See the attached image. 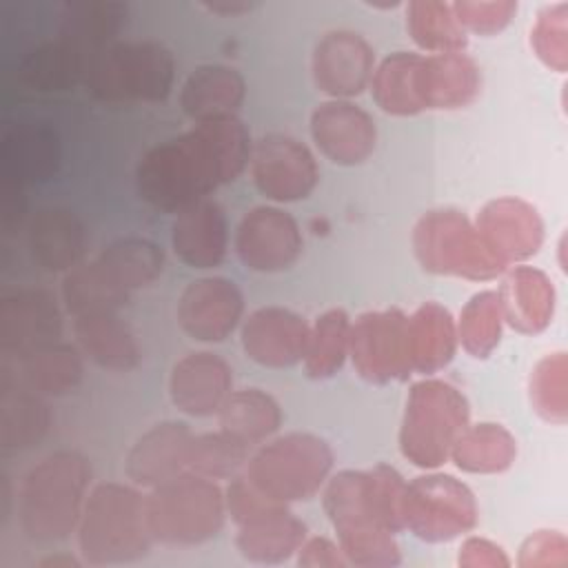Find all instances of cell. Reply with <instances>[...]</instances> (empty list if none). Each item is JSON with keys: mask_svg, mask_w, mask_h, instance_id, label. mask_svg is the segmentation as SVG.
I'll use <instances>...</instances> for the list:
<instances>
[{"mask_svg": "<svg viewBox=\"0 0 568 568\" xmlns=\"http://www.w3.org/2000/svg\"><path fill=\"white\" fill-rule=\"evenodd\" d=\"M251 149L253 142L242 120L197 122L142 155L135 169L138 193L153 209L178 213L233 182L251 162Z\"/></svg>", "mask_w": 568, "mask_h": 568, "instance_id": "cell-1", "label": "cell"}, {"mask_svg": "<svg viewBox=\"0 0 568 568\" xmlns=\"http://www.w3.org/2000/svg\"><path fill=\"white\" fill-rule=\"evenodd\" d=\"M91 464L75 450H58L36 464L20 486L18 515L24 535L38 544H55L78 530Z\"/></svg>", "mask_w": 568, "mask_h": 568, "instance_id": "cell-2", "label": "cell"}, {"mask_svg": "<svg viewBox=\"0 0 568 568\" xmlns=\"http://www.w3.org/2000/svg\"><path fill=\"white\" fill-rule=\"evenodd\" d=\"M75 532L87 564L118 566L138 561L153 544L146 519V495L138 486L118 481L98 484L87 495Z\"/></svg>", "mask_w": 568, "mask_h": 568, "instance_id": "cell-3", "label": "cell"}, {"mask_svg": "<svg viewBox=\"0 0 568 568\" xmlns=\"http://www.w3.org/2000/svg\"><path fill=\"white\" fill-rule=\"evenodd\" d=\"M322 504L348 564L362 568L399 564V546L379 513L371 470H342L328 477Z\"/></svg>", "mask_w": 568, "mask_h": 568, "instance_id": "cell-4", "label": "cell"}, {"mask_svg": "<svg viewBox=\"0 0 568 568\" xmlns=\"http://www.w3.org/2000/svg\"><path fill=\"white\" fill-rule=\"evenodd\" d=\"M470 406L466 395L446 379L424 377L408 390L399 450L404 459L424 470H435L450 457L459 433L468 426Z\"/></svg>", "mask_w": 568, "mask_h": 568, "instance_id": "cell-5", "label": "cell"}, {"mask_svg": "<svg viewBox=\"0 0 568 568\" xmlns=\"http://www.w3.org/2000/svg\"><path fill=\"white\" fill-rule=\"evenodd\" d=\"M333 450L313 433H286L251 453L244 477L277 504L306 501L320 493L333 470Z\"/></svg>", "mask_w": 568, "mask_h": 568, "instance_id": "cell-6", "label": "cell"}, {"mask_svg": "<svg viewBox=\"0 0 568 568\" xmlns=\"http://www.w3.org/2000/svg\"><path fill=\"white\" fill-rule=\"evenodd\" d=\"M175 62L155 40L113 42L89 62L84 87L102 102H160L173 87Z\"/></svg>", "mask_w": 568, "mask_h": 568, "instance_id": "cell-7", "label": "cell"}, {"mask_svg": "<svg viewBox=\"0 0 568 568\" xmlns=\"http://www.w3.org/2000/svg\"><path fill=\"white\" fill-rule=\"evenodd\" d=\"M224 517V490L195 473H182L146 495L149 530L153 541L166 546L204 544L222 530Z\"/></svg>", "mask_w": 568, "mask_h": 568, "instance_id": "cell-8", "label": "cell"}, {"mask_svg": "<svg viewBox=\"0 0 568 568\" xmlns=\"http://www.w3.org/2000/svg\"><path fill=\"white\" fill-rule=\"evenodd\" d=\"M413 253L419 266L433 275L486 282L506 271L481 242L475 222L450 206L430 209L415 222Z\"/></svg>", "mask_w": 568, "mask_h": 568, "instance_id": "cell-9", "label": "cell"}, {"mask_svg": "<svg viewBox=\"0 0 568 568\" xmlns=\"http://www.w3.org/2000/svg\"><path fill=\"white\" fill-rule=\"evenodd\" d=\"M479 517L473 490L446 473H426L406 484L402 526L428 544L457 539L475 528Z\"/></svg>", "mask_w": 568, "mask_h": 568, "instance_id": "cell-10", "label": "cell"}, {"mask_svg": "<svg viewBox=\"0 0 568 568\" xmlns=\"http://www.w3.org/2000/svg\"><path fill=\"white\" fill-rule=\"evenodd\" d=\"M406 320L399 308L366 311L351 322L348 357L368 384L402 382L413 375L406 346Z\"/></svg>", "mask_w": 568, "mask_h": 568, "instance_id": "cell-11", "label": "cell"}, {"mask_svg": "<svg viewBox=\"0 0 568 568\" xmlns=\"http://www.w3.org/2000/svg\"><path fill=\"white\" fill-rule=\"evenodd\" d=\"M251 178L257 191L273 202H297L313 193L320 180L308 146L284 133H268L253 142Z\"/></svg>", "mask_w": 568, "mask_h": 568, "instance_id": "cell-12", "label": "cell"}, {"mask_svg": "<svg viewBox=\"0 0 568 568\" xmlns=\"http://www.w3.org/2000/svg\"><path fill=\"white\" fill-rule=\"evenodd\" d=\"M240 262L248 271L277 273L291 268L302 253V231L280 206H255L240 220L233 240Z\"/></svg>", "mask_w": 568, "mask_h": 568, "instance_id": "cell-13", "label": "cell"}, {"mask_svg": "<svg viewBox=\"0 0 568 568\" xmlns=\"http://www.w3.org/2000/svg\"><path fill=\"white\" fill-rule=\"evenodd\" d=\"M244 295L222 275L186 284L178 300V322L195 342H224L242 322Z\"/></svg>", "mask_w": 568, "mask_h": 568, "instance_id": "cell-14", "label": "cell"}, {"mask_svg": "<svg viewBox=\"0 0 568 568\" xmlns=\"http://www.w3.org/2000/svg\"><path fill=\"white\" fill-rule=\"evenodd\" d=\"M311 71L322 93L331 95V100H348L371 84L375 51L368 40L355 31H328L313 49Z\"/></svg>", "mask_w": 568, "mask_h": 568, "instance_id": "cell-15", "label": "cell"}, {"mask_svg": "<svg viewBox=\"0 0 568 568\" xmlns=\"http://www.w3.org/2000/svg\"><path fill=\"white\" fill-rule=\"evenodd\" d=\"M475 229L486 248L508 268L532 257L544 244V220L521 197H495L481 206Z\"/></svg>", "mask_w": 568, "mask_h": 568, "instance_id": "cell-16", "label": "cell"}, {"mask_svg": "<svg viewBox=\"0 0 568 568\" xmlns=\"http://www.w3.org/2000/svg\"><path fill=\"white\" fill-rule=\"evenodd\" d=\"M311 138L333 164L355 166L373 155L377 126L371 113L355 102L328 100L311 113Z\"/></svg>", "mask_w": 568, "mask_h": 568, "instance_id": "cell-17", "label": "cell"}, {"mask_svg": "<svg viewBox=\"0 0 568 568\" xmlns=\"http://www.w3.org/2000/svg\"><path fill=\"white\" fill-rule=\"evenodd\" d=\"M62 317L53 293L47 288H18L0 304V348L24 357L58 342Z\"/></svg>", "mask_w": 568, "mask_h": 568, "instance_id": "cell-18", "label": "cell"}, {"mask_svg": "<svg viewBox=\"0 0 568 568\" xmlns=\"http://www.w3.org/2000/svg\"><path fill=\"white\" fill-rule=\"evenodd\" d=\"M311 324L291 308L260 306L242 320L240 342L248 359L266 368H288L304 359Z\"/></svg>", "mask_w": 568, "mask_h": 568, "instance_id": "cell-19", "label": "cell"}, {"mask_svg": "<svg viewBox=\"0 0 568 568\" xmlns=\"http://www.w3.org/2000/svg\"><path fill=\"white\" fill-rule=\"evenodd\" d=\"M233 390V371L224 357L195 351L180 357L169 377V395L178 410L191 417L217 415Z\"/></svg>", "mask_w": 568, "mask_h": 568, "instance_id": "cell-20", "label": "cell"}, {"mask_svg": "<svg viewBox=\"0 0 568 568\" xmlns=\"http://www.w3.org/2000/svg\"><path fill=\"white\" fill-rule=\"evenodd\" d=\"M193 430L184 422H162L142 433L126 453V477L138 488H155L189 473Z\"/></svg>", "mask_w": 568, "mask_h": 568, "instance_id": "cell-21", "label": "cell"}, {"mask_svg": "<svg viewBox=\"0 0 568 568\" xmlns=\"http://www.w3.org/2000/svg\"><path fill=\"white\" fill-rule=\"evenodd\" d=\"M171 246L191 268L217 266L229 246L226 217L220 204L204 197L180 209L171 224Z\"/></svg>", "mask_w": 568, "mask_h": 568, "instance_id": "cell-22", "label": "cell"}, {"mask_svg": "<svg viewBox=\"0 0 568 568\" xmlns=\"http://www.w3.org/2000/svg\"><path fill=\"white\" fill-rule=\"evenodd\" d=\"M60 166V140L42 122H18L7 129L0 142L2 180L40 184L55 175Z\"/></svg>", "mask_w": 568, "mask_h": 568, "instance_id": "cell-23", "label": "cell"}, {"mask_svg": "<svg viewBox=\"0 0 568 568\" xmlns=\"http://www.w3.org/2000/svg\"><path fill=\"white\" fill-rule=\"evenodd\" d=\"M504 322L524 335L546 331L555 315L552 280L537 266H513L504 271L501 288L497 291Z\"/></svg>", "mask_w": 568, "mask_h": 568, "instance_id": "cell-24", "label": "cell"}, {"mask_svg": "<svg viewBox=\"0 0 568 568\" xmlns=\"http://www.w3.org/2000/svg\"><path fill=\"white\" fill-rule=\"evenodd\" d=\"M481 73L464 51L430 53L422 58L419 93L424 109H464L477 100Z\"/></svg>", "mask_w": 568, "mask_h": 568, "instance_id": "cell-25", "label": "cell"}, {"mask_svg": "<svg viewBox=\"0 0 568 568\" xmlns=\"http://www.w3.org/2000/svg\"><path fill=\"white\" fill-rule=\"evenodd\" d=\"M246 95L242 73L226 64H202L189 73L180 89L182 111L197 124L235 118Z\"/></svg>", "mask_w": 568, "mask_h": 568, "instance_id": "cell-26", "label": "cell"}, {"mask_svg": "<svg viewBox=\"0 0 568 568\" xmlns=\"http://www.w3.org/2000/svg\"><path fill=\"white\" fill-rule=\"evenodd\" d=\"M31 257L38 266L51 273H67L80 264L87 235L82 222L67 209H40L27 231Z\"/></svg>", "mask_w": 568, "mask_h": 568, "instance_id": "cell-27", "label": "cell"}, {"mask_svg": "<svg viewBox=\"0 0 568 568\" xmlns=\"http://www.w3.org/2000/svg\"><path fill=\"white\" fill-rule=\"evenodd\" d=\"M406 346L410 371L433 375L450 364L457 351V324L448 308L424 302L406 320Z\"/></svg>", "mask_w": 568, "mask_h": 568, "instance_id": "cell-28", "label": "cell"}, {"mask_svg": "<svg viewBox=\"0 0 568 568\" xmlns=\"http://www.w3.org/2000/svg\"><path fill=\"white\" fill-rule=\"evenodd\" d=\"M73 335L80 351L106 371H131L140 362V346L118 313H87L73 320Z\"/></svg>", "mask_w": 568, "mask_h": 568, "instance_id": "cell-29", "label": "cell"}, {"mask_svg": "<svg viewBox=\"0 0 568 568\" xmlns=\"http://www.w3.org/2000/svg\"><path fill=\"white\" fill-rule=\"evenodd\" d=\"M129 7L118 0H75L60 11L58 38L95 55L120 33L126 24Z\"/></svg>", "mask_w": 568, "mask_h": 568, "instance_id": "cell-30", "label": "cell"}, {"mask_svg": "<svg viewBox=\"0 0 568 568\" xmlns=\"http://www.w3.org/2000/svg\"><path fill=\"white\" fill-rule=\"evenodd\" d=\"M308 537L306 524L288 513L286 506L237 526L235 546L253 564H282L297 555Z\"/></svg>", "mask_w": 568, "mask_h": 568, "instance_id": "cell-31", "label": "cell"}, {"mask_svg": "<svg viewBox=\"0 0 568 568\" xmlns=\"http://www.w3.org/2000/svg\"><path fill=\"white\" fill-rule=\"evenodd\" d=\"M91 58L93 55L80 51L78 47L55 38L38 44L24 55L18 69V78L31 91H69L75 84L84 82Z\"/></svg>", "mask_w": 568, "mask_h": 568, "instance_id": "cell-32", "label": "cell"}, {"mask_svg": "<svg viewBox=\"0 0 568 568\" xmlns=\"http://www.w3.org/2000/svg\"><path fill=\"white\" fill-rule=\"evenodd\" d=\"M517 457V442L508 428L495 422L468 424L450 448L453 464L473 475H497L508 470Z\"/></svg>", "mask_w": 568, "mask_h": 568, "instance_id": "cell-33", "label": "cell"}, {"mask_svg": "<svg viewBox=\"0 0 568 568\" xmlns=\"http://www.w3.org/2000/svg\"><path fill=\"white\" fill-rule=\"evenodd\" d=\"M422 58L413 51H395L375 67L371 93L384 113L406 118L426 111L419 93Z\"/></svg>", "mask_w": 568, "mask_h": 568, "instance_id": "cell-34", "label": "cell"}, {"mask_svg": "<svg viewBox=\"0 0 568 568\" xmlns=\"http://www.w3.org/2000/svg\"><path fill=\"white\" fill-rule=\"evenodd\" d=\"M217 424L224 433L255 446L271 439L282 426L280 404L260 388L231 390L217 410Z\"/></svg>", "mask_w": 568, "mask_h": 568, "instance_id": "cell-35", "label": "cell"}, {"mask_svg": "<svg viewBox=\"0 0 568 568\" xmlns=\"http://www.w3.org/2000/svg\"><path fill=\"white\" fill-rule=\"evenodd\" d=\"M18 382L38 395H62L73 390L84 373L82 355L75 346L53 342L18 359Z\"/></svg>", "mask_w": 568, "mask_h": 568, "instance_id": "cell-36", "label": "cell"}, {"mask_svg": "<svg viewBox=\"0 0 568 568\" xmlns=\"http://www.w3.org/2000/svg\"><path fill=\"white\" fill-rule=\"evenodd\" d=\"M95 260L126 293L153 284L164 271L162 248L146 237H120L106 244Z\"/></svg>", "mask_w": 568, "mask_h": 568, "instance_id": "cell-37", "label": "cell"}, {"mask_svg": "<svg viewBox=\"0 0 568 568\" xmlns=\"http://www.w3.org/2000/svg\"><path fill=\"white\" fill-rule=\"evenodd\" d=\"M51 422V413L42 402V395L29 390L18 382L11 388L2 379V406H0V446L2 450H24L38 444Z\"/></svg>", "mask_w": 568, "mask_h": 568, "instance_id": "cell-38", "label": "cell"}, {"mask_svg": "<svg viewBox=\"0 0 568 568\" xmlns=\"http://www.w3.org/2000/svg\"><path fill=\"white\" fill-rule=\"evenodd\" d=\"M124 288H120L98 264V260L80 262L62 277V302L64 308L78 317L87 313H118L129 302Z\"/></svg>", "mask_w": 568, "mask_h": 568, "instance_id": "cell-39", "label": "cell"}, {"mask_svg": "<svg viewBox=\"0 0 568 568\" xmlns=\"http://www.w3.org/2000/svg\"><path fill=\"white\" fill-rule=\"evenodd\" d=\"M351 317L344 308H328L315 317L304 351V371L313 379L337 375L348 357Z\"/></svg>", "mask_w": 568, "mask_h": 568, "instance_id": "cell-40", "label": "cell"}, {"mask_svg": "<svg viewBox=\"0 0 568 568\" xmlns=\"http://www.w3.org/2000/svg\"><path fill=\"white\" fill-rule=\"evenodd\" d=\"M406 29L413 42L428 53L464 51L468 36L453 7L439 0H413L406 4Z\"/></svg>", "mask_w": 568, "mask_h": 568, "instance_id": "cell-41", "label": "cell"}, {"mask_svg": "<svg viewBox=\"0 0 568 568\" xmlns=\"http://www.w3.org/2000/svg\"><path fill=\"white\" fill-rule=\"evenodd\" d=\"M457 342L462 348L477 359L488 357L501 339V304L497 291L475 293L459 311Z\"/></svg>", "mask_w": 568, "mask_h": 568, "instance_id": "cell-42", "label": "cell"}, {"mask_svg": "<svg viewBox=\"0 0 568 568\" xmlns=\"http://www.w3.org/2000/svg\"><path fill=\"white\" fill-rule=\"evenodd\" d=\"M251 457V446L220 430L193 435L189 448V473L206 479H233L244 473Z\"/></svg>", "mask_w": 568, "mask_h": 568, "instance_id": "cell-43", "label": "cell"}, {"mask_svg": "<svg viewBox=\"0 0 568 568\" xmlns=\"http://www.w3.org/2000/svg\"><path fill=\"white\" fill-rule=\"evenodd\" d=\"M568 359L566 353L541 357L530 375V404L535 413L552 424H564L568 417Z\"/></svg>", "mask_w": 568, "mask_h": 568, "instance_id": "cell-44", "label": "cell"}, {"mask_svg": "<svg viewBox=\"0 0 568 568\" xmlns=\"http://www.w3.org/2000/svg\"><path fill=\"white\" fill-rule=\"evenodd\" d=\"M568 4L557 2L539 11L530 31V44L537 58L552 71L564 73L568 67Z\"/></svg>", "mask_w": 568, "mask_h": 568, "instance_id": "cell-45", "label": "cell"}, {"mask_svg": "<svg viewBox=\"0 0 568 568\" xmlns=\"http://www.w3.org/2000/svg\"><path fill=\"white\" fill-rule=\"evenodd\" d=\"M453 13L462 29L477 36H495L499 33L515 16L517 2L513 0H493V2H479V0H459L453 2Z\"/></svg>", "mask_w": 568, "mask_h": 568, "instance_id": "cell-46", "label": "cell"}, {"mask_svg": "<svg viewBox=\"0 0 568 568\" xmlns=\"http://www.w3.org/2000/svg\"><path fill=\"white\" fill-rule=\"evenodd\" d=\"M224 504H226V513L231 515V519L242 526L248 524L262 515H268L286 504H277L268 497H264L246 477L244 473L229 479V486L224 490Z\"/></svg>", "mask_w": 568, "mask_h": 568, "instance_id": "cell-47", "label": "cell"}, {"mask_svg": "<svg viewBox=\"0 0 568 568\" xmlns=\"http://www.w3.org/2000/svg\"><path fill=\"white\" fill-rule=\"evenodd\" d=\"M568 564V541L557 530H537L530 535L519 550V566H552L564 568Z\"/></svg>", "mask_w": 568, "mask_h": 568, "instance_id": "cell-48", "label": "cell"}, {"mask_svg": "<svg viewBox=\"0 0 568 568\" xmlns=\"http://www.w3.org/2000/svg\"><path fill=\"white\" fill-rule=\"evenodd\" d=\"M297 564L304 568H344L348 566V559L339 544H333L326 537H306L297 550Z\"/></svg>", "mask_w": 568, "mask_h": 568, "instance_id": "cell-49", "label": "cell"}, {"mask_svg": "<svg viewBox=\"0 0 568 568\" xmlns=\"http://www.w3.org/2000/svg\"><path fill=\"white\" fill-rule=\"evenodd\" d=\"M459 564L466 568H506L510 559L497 544L484 537H468L459 546Z\"/></svg>", "mask_w": 568, "mask_h": 568, "instance_id": "cell-50", "label": "cell"}, {"mask_svg": "<svg viewBox=\"0 0 568 568\" xmlns=\"http://www.w3.org/2000/svg\"><path fill=\"white\" fill-rule=\"evenodd\" d=\"M27 211L24 200V186L11 180H2L0 186V224L4 233H11L16 226H20Z\"/></svg>", "mask_w": 568, "mask_h": 568, "instance_id": "cell-51", "label": "cell"}, {"mask_svg": "<svg viewBox=\"0 0 568 568\" xmlns=\"http://www.w3.org/2000/svg\"><path fill=\"white\" fill-rule=\"evenodd\" d=\"M209 11H215V13H242V11H248L253 9L251 2H213V4H204Z\"/></svg>", "mask_w": 568, "mask_h": 568, "instance_id": "cell-52", "label": "cell"}]
</instances>
